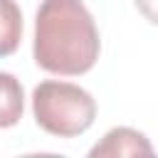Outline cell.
Wrapping results in <instances>:
<instances>
[{
	"label": "cell",
	"mask_w": 158,
	"mask_h": 158,
	"mask_svg": "<svg viewBox=\"0 0 158 158\" xmlns=\"http://www.w3.org/2000/svg\"><path fill=\"white\" fill-rule=\"evenodd\" d=\"M136 7L146 15L148 22H156V0H136Z\"/></svg>",
	"instance_id": "cell-6"
},
{
	"label": "cell",
	"mask_w": 158,
	"mask_h": 158,
	"mask_svg": "<svg viewBox=\"0 0 158 158\" xmlns=\"http://www.w3.org/2000/svg\"><path fill=\"white\" fill-rule=\"evenodd\" d=\"M123 156H153V146L146 133L131 126H116L104 133L99 143L89 148V158H123Z\"/></svg>",
	"instance_id": "cell-3"
},
{
	"label": "cell",
	"mask_w": 158,
	"mask_h": 158,
	"mask_svg": "<svg viewBox=\"0 0 158 158\" xmlns=\"http://www.w3.org/2000/svg\"><path fill=\"white\" fill-rule=\"evenodd\" d=\"M101 37L84 0H42L35 15L32 59L57 77H81L94 69Z\"/></svg>",
	"instance_id": "cell-1"
},
{
	"label": "cell",
	"mask_w": 158,
	"mask_h": 158,
	"mask_svg": "<svg viewBox=\"0 0 158 158\" xmlns=\"http://www.w3.org/2000/svg\"><path fill=\"white\" fill-rule=\"evenodd\" d=\"M22 42V10L15 0H0V59L17 52Z\"/></svg>",
	"instance_id": "cell-5"
},
{
	"label": "cell",
	"mask_w": 158,
	"mask_h": 158,
	"mask_svg": "<svg viewBox=\"0 0 158 158\" xmlns=\"http://www.w3.org/2000/svg\"><path fill=\"white\" fill-rule=\"evenodd\" d=\"M32 116L44 133L77 138L91 128L96 118V101L79 84L44 79L32 91Z\"/></svg>",
	"instance_id": "cell-2"
},
{
	"label": "cell",
	"mask_w": 158,
	"mask_h": 158,
	"mask_svg": "<svg viewBox=\"0 0 158 158\" xmlns=\"http://www.w3.org/2000/svg\"><path fill=\"white\" fill-rule=\"evenodd\" d=\"M22 114H25L22 81L10 72H0V128L17 126Z\"/></svg>",
	"instance_id": "cell-4"
}]
</instances>
